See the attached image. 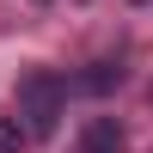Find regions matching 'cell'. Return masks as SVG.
Returning <instances> with one entry per match:
<instances>
[{
  "instance_id": "4",
  "label": "cell",
  "mask_w": 153,
  "mask_h": 153,
  "mask_svg": "<svg viewBox=\"0 0 153 153\" xmlns=\"http://www.w3.org/2000/svg\"><path fill=\"white\" fill-rule=\"evenodd\" d=\"M19 147H25V129L12 117H0V153H19Z\"/></svg>"
},
{
  "instance_id": "2",
  "label": "cell",
  "mask_w": 153,
  "mask_h": 153,
  "mask_svg": "<svg viewBox=\"0 0 153 153\" xmlns=\"http://www.w3.org/2000/svg\"><path fill=\"white\" fill-rule=\"evenodd\" d=\"M80 153H129V129H123L117 117H86Z\"/></svg>"
},
{
  "instance_id": "1",
  "label": "cell",
  "mask_w": 153,
  "mask_h": 153,
  "mask_svg": "<svg viewBox=\"0 0 153 153\" xmlns=\"http://www.w3.org/2000/svg\"><path fill=\"white\" fill-rule=\"evenodd\" d=\"M61 110H68V80L49 68H31L19 80V117H12L25 129V141H49L61 129Z\"/></svg>"
},
{
  "instance_id": "5",
  "label": "cell",
  "mask_w": 153,
  "mask_h": 153,
  "mask_svg": "<svg viewBox=\"0 0 153 153\" xmlns=\"http://www.w3.org/2000/svg\"><path fill=\"white\" fill-rule=\"evenodd\" d=\"M135 6H147V0H135Z\"/></svg>"
},
{
  "instance_id": "3",
  "label": "cell",
  "mask_w": 153,
  "mask_h": 153,
  "mask_svg": "<svg viewBox=\"0 0 153 153\" xmlns=\"http://www.w3.org/2000/svg\"><path fill=\"white\" fill-rule=\"evenodd\" d=\"M74 86H80V92H110V86H123V68H117V61H92Z\"/></svg>"
}]
</instances>
